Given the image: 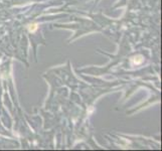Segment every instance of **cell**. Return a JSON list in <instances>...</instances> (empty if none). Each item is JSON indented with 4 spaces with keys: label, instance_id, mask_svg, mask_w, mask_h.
<instances>
[{
    "label": "cell",
    "instance_id": "6da1fadb",
    "mask_svg": "<svg viewBox=\"0 0 162 151\" xmlns=\"http://www.w3.org/2000/svg\"><path fill=\"white\" fill-rule=\"evenodd\" d=\"M143 62V57L142 56H136L132 58V63L133 65H139Z\"/></svg>",
    "mask_w": 162,
    "mask_h": 151
},
{
    "label": "cell",
    "instance_id": "7a4b0ae2",
    "mask_svg": "<svg viewBox=\"0 0 162 151\" xmlns=\"http://www.w3.org/2000/svg\"><path fill=\"white\" fill-rule=\"evenodd\" d=\"M37 28H38V25L37 23H32L28 26V30L30 31V33H34V31H37Z\"/></svg>",
    "mask_w": 162,
    "mask_h": 151
}]
</instances>
